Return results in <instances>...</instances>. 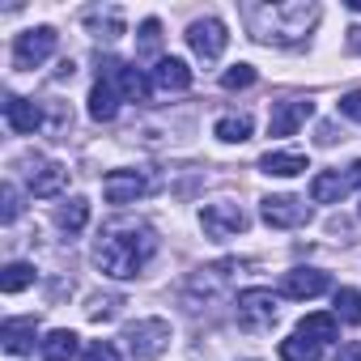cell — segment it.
Listing matches in <instances>:
<instances>
[{"label":"cell","instance_id":"6da1fadb","mask_svg":"<svg viewBox=\"0 0 361 361\" xmlns=\"http://www.w3.org/2000/svg\"><path fill=\"white\" fill-rule=\"evenodd\" d=\"M157 251V238L145 221H115L98 234L94 243V264L111 276V281H128L136 276Z\"/></svg>","mask_w":361,"mask_h":361},{"label":"cell","instance_id":"7a4b0ae2","mask_svg":"<svg viewBox=\"0 0 361 361\" xmlns=\"http://www.w3.org/2000/svg\"><path fill=\"white\" fill-rule=\"evenodd\" d=\"M243 18L259 43H298L314 26L319 9L314 5H247Z\"/></svg>","mask_w":361,"mask_h":361},{"label":"cell","instance_id":"3957f363","mask_svg":"<svg viewBox=\"0 0 361 361\" xmlns=\"http://www.w3.org/2000/svg\"><path fill=\"white\" fill-rule=\"evenodd\" d=\"M123 340H128V353L136 361H153L170 344V323L166 319H136L123 327Z\"/></svg>","mask_w":361,"mask_h":361},{"label":"cell","instance_id":"277c9868","mask_svg":"<svg viewBox=\"0 0 361 361\" xmlns=\"http://www.w3.org/2000/svg\"><path fill=\"white\" fill-rule=\"evenodd\" d=\"M200 226H204V234H209L213 243H226V238L243 234V230H247L251 221H247V213H243L238 204L221 200V204H209V209L200 213Z\"/></svg>","mask_w":361,"mask_h":361},{"label":"cell","instance_id":"5b68a950","mask_svg":"<svg viewBox=\"0 0 361 361\" xmlns=\"http://www.w3.org/2000/svg\"><path fill=\"white\" fill-rule=\"evenodd\" d=\"M259 217L272 226V230H298L310 221V204L298 200V196H268L259 204Z\"/></svg>","mask_w":361,"mask_h":361},{"label":"cell","instance_id":"8992f818","mask_svg":"<svg viewBox=\"0 0 361 361\" xmlns=\"http://www.w3.org/2000/svg\"><path fill=\"white\" fill-rule=\"evenodd\" d=\"M276 319V293L272 289H243L238 293V323L247 331H259Z\"/></svg>","mask_w":361,"mask_h":361},{"label":"cell","instance_id":"52a82bcc","mask_svg":"<svg viewBox=\"0 0 361 361\" xmlns=\"http://www.w3.org/2000/svg\"><path fill=\"white\" fill-rule=\"evenodd\" d=\"M226 43H230V35H226V22H217V18H200L188 26V47L200 60H217L226 51Z\"/></svg>","mask_w":361,"mask_h":361},{"label":"cell","instance_id":"ba28073f","mask_svg":"<svg viewBox=\"0 0 361 361\" xmlns=\"http://www.w3.org/2000/svg\"><path fill=\"white\" fill-rule=\"evenodd\" d=\"M51 51H56V30H51V26H39V30L18 35V43H13V64H18V68H39Z\"/></svg>","mask_w":361,"mask_h":361},{"label":"cell","instance_id":"9c48e42d","mask_svg":"<svg viewBox=\"0 0 361 361\" xmlns=\"http://www.w3.org/2000/svg\"><path fill=\"white\" fill-rule=\"evenodd\" d=\"M145 192H149V178L136 174V170H111V174L102 178V196H106V204H136Z\"/></svg>","mask_w":361,"mask_h":361},{"label":"cell","instance_id":"30bf717a","mask_svg":"<svg viewBox=\"0 0 361 361\" xmlns=\"http://www.w3.org/2000/svg\"><path fill=\"white\" fill-rule=\"evenodd\" d=\"M310 115H314V106H310L306 98H285V102H276L272 115H268V136H293Z\"/></svg>","mask_w":361,"mask_h":361},{"label":"cell","instance_id":"8fae6325","mask_svg":"<svg viewBox=\"0 0 361 361\" xmlns=\"http://www.w3.org/2000/svg\"><path fill=\"white\" fill-rule=\"evenodd\" d=\"M102 68H106V73H102V81H111V85H115V90H119L128 102H145V98H149V81H145V77H140L132 64L102 60Z\"/></svg>","mask_w":361,"mask_h":361},{"label":"cell","instance_id":"7c38bea8","mask_svg":"<svg viewBox=\"0 0 361 361\" xmlns=\"http://www.w3.org/2000/svg\"><path fill=\"white\" fill-rule=\"evenodd\" d=\"M331 289V281H327V272H319V268H293V272H285V281H281V293L285 298H319V293H327Z\"/></svg>","mask_w":361,"mask_h":361},{"label":"cell","instance_id":"4fadbf2b","mask_svg":"<svg viewBox=\"0 0 361 361\" xmlns=\"http://www.w3.org/2000/svg\"><path fill=\"white\" fill-rule=\"evenodd\" d=\"M348 192H353V174L327 170V174H314V178H310V200H314V204H340Z\"/></svg>","mask_w":361,"mask_h":361},{"label":"cell","instance_id":"5bb4252c","mask_svg":"<svg viewBox=\"0 0 361 361\" xmlns=\"http://www.w3.org/2000/svg\"><path fill=\"white\" fill-rule=\"evenodd\" d=\"M35 331H39V319H35V314H26V319H5V327H0L5 353H13V357L35 353Z\"/></svg>","mask_w":361,"mask_h":361},{"label":"cell","instance_id":"9a60e30c","mask_svg":"<svg viewBox=\"0 0 361 361\" xmlns=\"http://www.w3.org/2000/svg\"><path fill=\"white\" fill-rule=\"evenodd\" d=\"M192 85V68L183 60H174V56H161L157 68H153V90L161 94H178V90H188Z\"/></svg>","mask_w":361,"mask_h":361},{"label":"cell","instance_id":"2e32d148","mask_svg":"<svg viewBox=\"0 0 361 361\" xmlns=\"http://www.w3.org/2000/svg\"><path fill=\"white\" fill-rule=\"evenodd\" d=\"M5 123H9L13 132L30 136V132H39V128H43V111H39L35 102H26V98L9 94V98H5Z\"/></svg>","mask_w":361,"mask_h":361},{"label":"cell","instance_id":"e0dca14e","mask_svg":"<svg viewBox=\"0 0 361 361\" xmlns=\"http://www.w3.org/2000/svg\"><path fill=\"white\" fill-rule=\"evenodd\" d=\"M64 183H68V170L56 166V161H43V166L30 170V192H35V196H60Z\"/></svg>","mask_w":361,"mask_h":361},{"label":"cell","instance_id":"ac0fdd59","mask_svg":"<svg viewBox=\"0 0 361 361\" xmlns=\"http://www.w3.org/2000/svg\"><path fill=\"white\" fill-rule=\"evenodd\" d=\"M115 115H119V94H115L111 81H98V85L90 90V119H94V123H111Z\"/></svg>","mask_w":361,"mask_h":361},{"label":"cell","instance_id":"d6986e66","mask_svg":"<svg viewBox=\"0 0 361 361\" xmlns=\"http://www.w3.org/2000/svg\"><path fill=\"white\" fill-rule=\"evenodd\" d=\"M39 353H43V361H73L77 357V336L68 327H56L39 340Z\"/></svg>","mask_w":361,"mask_h":361},{"label":"cell","instance_id":"ffe728a7","mask_svg":"<svg viewBox=\"0 0 361 361\" xmlns=\"http://www.w3.org/2000/svg\"><path fill=\"white\" fill-rule=\"evenodd\" d=\"M259 170L276 174V178H293V174L306 170V153H281V149H272V153L259 157Z\"/></svg>","mask_w":361,"mask_h":361},{"label":"cell","instance_id":"44dd1931","mask_svg":"<svg viewBox=\"0 0 361 361\" xmlns=\"http://www.w3.org/2000/svg\"><path fill=\"white\" fill-rule=\"evenodd\" d=\"M298 336H306V340H314V344H331V340L340 336V319H336V314H306V319L298 323Z\"/></svg>","mask_w":361,"mask_h":361},{"label":"cell","instance_id":"7402d4cb","mask_svg":"<svg viewBox=\"0 0 361 361\" xmlns=\"http://www.w3.org/2000/svg\"><path fill=\"white\" fill-rule=\"evenodd\" d=\"M281 361H319L323 357V344H314V340H306V336H289V340H281Z\"/></svg>","mask_w":361,"mask_h":361},{"label":"cell","instance_id":"603a6c76","mask_svg":"<svg viewBox=\"0 0 361 361\" xmlns=\"http://www.w3.org/2000/svg\"><path fill=\"white\" fill-rule=\"evenodd\" d=\"M56 221H60V230H64V234H81V230L90 226V200H81V196H77V200H68V204L56 213Z\"/></svg>","mask_w":361,"mask_h":361},{"label":"cell","instance_id":"cb8c5ba5","mask_svg":"<svg viewBox=\"0 0 361 361\" xmlns=\"http://www.w3.org/2000/svg\"><path fill=\"white\" fill-rule=\"evenodd\" d=\"M217 136L230 140V145H243L251 136V115H226V119H217Z\"/></svg>","mask_w":361,"mask_h":361},{"label":"cell","instance_id":"d4e9b609","mask_svg":"<svg viewBox=\"0 0 361 361\" xmlns=\"http://www.w3.org/2000/svg\"><path fill=\"white\" fill-rule=\"evenodd\" d=\"M26 285H35V268L30 264H9L5 272H0V289L5 293H22Z\"/></svg>","mask_w":361,"mask_h":361},{"label":"cell","instance_id":"484cf974","mask_svg":"<svg viewBox=\"0 0 361 361\" xmlns=\"http://www.w3.org/2000/svg\"><path fill=\"white\" fill-rule=\"evenodd\" d=\"M336 319H344V323H361V293L357 289H336Z\"/></svg>","mask_w":361,"mask_h":361},{"label":"cell","instance_id":"4316f807","mask_svg":"<svg viewBox=\"0 0 361 361\" xmlns=\"http://www.w3.org/2000/svg\"><path fill=\"white\" fill-rule=\"evenodd\" d=\"M157 43H161V22H157V18H149V22L140 26V56H153V51H157Z\"/></svg>","mask_w":361,"mask_h":361},{"label":"cell","instance_id":"83f0119b","mask_svg":"<svg viewBox=\"0 0 361 361\" xmlns=\"http://www.w3.org/2000/svg\"><path fill=\"white\" fill-rule=\"evenodd\" d=\"M251 81H255V68H251V64H234V68L221 77V85H226V90H247Z\"/></svg>","mask_w":361,"mask_h":361},{"label":"cell","instance_id":"f1b7e54d","mask_svg":"<svg viewBox=\"0 0 361 361\" xmlns=\"http://www.w3.org/2000/svg\"><path fill=\"white\" fill-rule=\"evenodd\" d=\"M81 361H119V348L111 344V340H94L90 348H85V357Z\"/></svg>","mask_w":361,"mask_h":361},{"label":"cell","instance_id":"f546056e","mask_svg":"<svg viewBox=\"0 0 361 361\" xmlns=\"http://www.w3.org/2000/svg\"><path fill=\"white\" fill-rule=\"evenodd\" d=\"M0 196H5V221H18V213H22V204H18V188L5 183V192H0Z\"/></svg>","mask_w":361,"mask_h":361},{"label":"cell","instance_id":"4dcf8cb0","mask_svg":"<svg viewBox=\"0 0 361 361\" xmlns=\"http://www.w3.org/2000/svg\"><path fill=\"white\" fill-rule=\"evenodd\" d=\"M336 361H361V340H348V344H340Z\"/></svg>","mask_w":361,"mask_h":361},{"label":"cell","instance_id":"1f68e13d","mask_svg":"<svg viewBox=\"0 0 361 361\" xmlns=\"http://www.w3.org/2000/svg\"><path fill=\"white\" fill-rule=\"evenodd\" d=\"M340 111L353 115V119H361V94H344V98H340Z\"/></svg>","mask_w":361,"mask_h":361},{"label":"cell","instance_id":"d6a6232c","mask_svg":"<svg viewBox=\"0 0 361 361\" xmlns=\"http://www.w3.org/2000/svg\"><path fill=\"white\" fill-rule=\"evenodd\" d=\"M348 9H353V13H361V0H348Z\"/></svg>","mask_w":361,"mask_h":361}]
</instances>
